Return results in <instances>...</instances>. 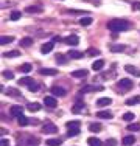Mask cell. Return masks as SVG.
<instances>
[{"label": "cell", "mask_w": 140, "mask_h": 146, "mask_svg": "<svg viewBox=\"0 0 140 146\" xmlns=\"http://www.w3.org/2000/svg\"><path fill=\"white\" fill-rule=\"evenodd\" d=\"M107 28L114 33H120V31H126L129 28V22L125 19H112L107 22Z\"/></svg>", "instance_id": "cell-1"}, {"label": "cell", "mask_w": 140, "mask_h": 146, "mask_svg": "<svg viewBox=\"0 0 140 146\" xmlns=\"http://www.w3.org/2000/svg\"><path fill=\"white\" fill-rule=\"evenodd\" d=\"M132 81L131 79H126V78H123V79H120V81L117 82V87L120 89V90H123V92H126V90H131L132 89Z\"/></svg>", "instance_id": "cell-2"}, {"label": "cell", "mask_w": 140, "mask_h": 146, "mask_svg": "<svg viewBox=\"0 0 140 146\" xmlns=\"http://www.w3.org/2000/svg\"><path fill=\"white\" fill-rule=\"evenodd\" d=\"M9 115L14 117V118H19L23 115V107L22 106H11V109H9Z\"/></svg>", "instance_id": "cell-3"}, {"label": "cell", "mask_w": 140, "mask_h": 146, "mask_svg": "<svg viewBox=\"0 0 140 146\" xmlns=\"http://www.w3.org/2000/svg\"><path fill=\"white\" fill-rule=\"evenodd\" d=\"M50 92H51V95L53 96H65L67 95V92H65V89H62V87H59V86H53V87L50 89Z\"/></svg>", "instance_id": "cell-4"}, {"label": "cell", "mask_w": 140, "mask_h": 146, "mask_svg": "<svg viewBox=\"0 0 140 146\" xmlns=\"http://www.w3.org/2000/svg\"><path fill=\"white\" fill-rule=\"evenodd\" d=\"M42 132H44V134H56V132H58V127H56L53 123H45L44 126H42Z\"/></svg>", "instance_id": "cell-5"}, {"label": "cell", "mask_w": 140, "mask_h": 146, "mask_svg": "<svg viewBox=\"0 0 140 146\" xmlns=\"http://www.w3.org/2000/svg\"><path fill=\"white\" fill-rule=\"evenodd\" d=\"M44 104L48 107V109H55V107L58 106V101H56L55 96H45V98H44Z\"/></svg>", "instance_id": "cell-6"}, {"label": "cell", "mask_w": 140, "mask_h": 146, "mask_svg": "<svg viewBox=\"0 0 140 146\" xmlns=\"http://www.w3.org/2000/svg\"><path fill=\"white\" fill-rule=\"evenodd\" d=\"M64 42L67 44V45H78V44H79V37L75 36V34H72V36H67V37H65Z\"/></svg>", "instance_id": "cell-7"}, {"label": "cell", "mask_w": 140, "mask_h": 146, "mask_svg": "<svg viewBox=\"0 0 140 146\" xmlns=\"http://www.w3.org/2000/svg\"><path fill=\"white\" fill-rule=\"evenodd\" d=\"M87 75H89V72H87L86 68H79V70H73L72 72L73 78H86Z\"/></svg>", "instance_id": "cell-8"}, {"label": "cell", "mask_w": 140, "mask_h": 146, "mask_svg": "<svg viewBox=\"0 0 140 146\" xmlns=\"http://www.w3.org/2000/svg\"><path fill=\"white\" fill-rule=\"evenodd\" d=\"M109 104H112V100L107 98V96L97 100V106H98V107H106V106H109Z\"/></svg>", "instance_id": "cell-9"}, {"label": "cell", "mask_w": 140, "mask_h": 146, "mask_svg": "<svg viewBox=\"0 0 140 146\" xmlns=\"http://www.w3.org/2000/svg\"><path fill=\"white\" fill-rule=\"evenodd\" d=\"M39 73L45 76H55V75H58V70L56 68H41Z\"/></svg>", "instance_id": "cell-10"}, {"label": "cell", "mask_w": 140, "mask_h": 146, "mask_svg": "<svg viewBox=\"0 0 140 146\" xmlns=\"http://www.w3.org/2000/svg\"><path fill=\"white\" fill-rule=\"evenodd\" d=\"M125 70L128 72V73H131V75L139 76V78H140V68L134 67V65H126V67H125Z\"/></svg>", "instance_id": "cell-11"}, {"label": "cell", "mask_w": 140, "mask_h": 146, "mask_svg": "<svg viewBox=\"0 0 140 146\" xmlns=\"http://www.w3.org/2000/svg\"><path fill=\"white\" fill-rule=\"evenodd\" d=\"M87 145H89V146H104V145H103V141H101L100 138H97V137H90V138H87Z\"/></svg>", "instance_id": "cell-12"}, {"label": "cell", "mask_w": 140, "mask_h": 146, "mask_svg": "<svg viewBox=\"0 0 140 146\" xmlns=\"http://www.w3.org/2000/svg\"><path fill=\"white\" fill-rule=\"evenodd\" d=\"M44 9H42V6H36V5H31V6H27L25 8V13H31V14H34V13H42Z\"/></svg>", "instance_id": "cell-13"}, {"label": "cell", "mask_w": 140, "mask_h": 146, "mask_svg": "<svg viewBox=\"0 0 140 146\" xmlns=\"http://www.w3.org/2000/svg\"><path fill=\"white\" fill-rule=\"evenodd\" d=\"M84 109H86V104L81 103V101H78L76 104H73L72 112H73V113H79V112H81V110H84Z\"/></svg>", "instance_id": "cell-14"}, {"label": "cell", "mask_w": 140, "mask_h": 146, "mask_svg": "<svg viewBox=\"0 0 140 146\" xmlns=\"http://www.w3.org/2000/svg\"><path fill=\"white\" fill-rule=\"evenodd\" d=\"M53 47H55V42H47V44H44L41 47V51L44 54H47V53H50V51L53 50Z\"/></svg>", "instance_id": "cell-15"}, {"label": "cell", "mask_w": 140, "mask_h": 146, "mask_svg": "<svg viewBox=\"0 0 140 146\" xmlns=\"http://www.w3.org/2000/svg\"><path fill=\"white\" fill-rule=\"evenodd\" d=\"M109 50L114 51V53H121V51H125V45H121V44H111Z\"/></svg>", "instance_id": "cell-16"}, {"label": "cell", "mask_w": 140, "mask_h": 146, "mask_svg": "<svg viewBox=\"0 0 140 146\" xmlns=\"http://www.w3.org/2000/svg\"><path fill=\"white\" fill-rule=\"evenodd\" d=\"M98 90H103V87L101 86H86V87L81 89V92L86 93V92H98Z\"/></svg>", "instance_id": "cell-17"}, {"label": "cell", "mask_w": 140, "mask_h": 146, "mask_svg": "<svg viewBox=\"0 0 140 146\" xmlns=\"http://www.w3.org/2000/svg\"><path fill=\"white\" fill-rule=\"evenodd\" d=\"M97 117L101 118V120H109V118H112V112H109V110H100L97 113Z\"/></svg>", "instance_id": "cell-18"}, {"label": "cell", "mask_w": 140, "mask_h": 146, "mask_svg": "<svg viewBox=\"0 0 140 146\" xmlns=\"http://www.w3.org/2000/svg\"><path fill=\"white\" fill-rule=\"evenodd\" d=\"M19 44H20V47L28 48V47H31V45H33V39H31V37H22Z\"/></svg>", "instance_id": "cell-19"}, {"label": "cell", "mask_w": 140, "mask_h": 146, "mask_svg": "<svg viewBox=\"0 0 140 146\" xmlns=\"http://www.w3.org/2000/svg\"><path fill=\"white\" fill-rule=\"evenodd\" d=\"M140 103V95H135V96H132V98H128L126 100V106H135V104H139Z\"/></svg>", "instance_id": "cell-20"}, {"label": "cell", "mask_w": 140, "mask_h": 146, "mask_svg": "<svg viewBox=\"0 0 140 146\" xmlns=\"http://www.w3.org/2000/svg\"><path fill=\"white\" fill-rule=\"evenodd\" d=\"M41 104L39 103H28L27 104V109L30 110V112H37V110H41Z\"/></svg>", "instance_id": "cell-21"}, {"label": "cell", "mask_w": 140, "mask_h": 146, "mask_svg": "<svg viewBox=\"0 0 140 146\" xmlns=\"http://www.w3.org/2000/svg\"><path fill=\"white\" fill-rule=\"evenodd\" d=\"M103 67H104V61L103 59H98V61H95L92 64V68L95 72H100V70H103Z\"/></svg>", "instance_id": "cell-22"}, {"label": "cell", "mask_w": 140, "mask_h": 146, "mask_svg": "<svg viewBox=\"0 0 140 146\" xmlns=\"http://www.w3.org/2000/svg\"><path fill=\"white\" fill-rule=\"evenodd\" d=\"M47 145L48 146H61L62 145V140H61V138H48Z\"/></svg>", "instance_id": "cell-23"}, {"label": "cell", "mask_w": 140, "mask_h": 146, "mask_svg": "<svg viewBox=\"0 0 140 146\" xmlns=\"http://www.w3.org/2000/svg\"><path fill=\"white\" fill-rule=\"evenodd\" d=\"M67 54H69V58H72V59H81L84 56L83 53H79V51H76V50H70Z\"/></svg>", "instance_id": "cell-24"}, {"label": "cell", "mask_w": 140, "mask_h": 146, "mask_svg": "<svg viewBox=\"0 0 140 146\" xmlns=\"http://www.w3.org/2000/svg\"><path fill=\"white\" fill-rule=\"evenodd\" d=\"M135 141V137H132V135H128V137L123 138V146H132Z\"/></svg>", "instance_id": "cell-25"}, {"label": "cell", "mask_w": 140, "mask_h": 146, "mask_svg": "<svg viewBox=\"0 0 140 146\" xmlns=\"http://www.w3.org/2000/svg\"><path fill=\"white\" fill-rule=\"evenodd\" d=\"M33 81H34V79L30 78V76H23L22 79H19V84H22V86H30Z\"/></svg>", "instance_id": "cell-26"}, {"label": "cell", "mask_w": 140, "mask_h": 146, "mask_svg": "<svg viewBox=\"0 0 140 146\" xmlns=\"http://www.w3.org/2000/svg\"><path fill=\"white\" fill-rule=\"evenodd\" d=\"M126 129L131 131V132H139V131H140V124H139V123H129Z\"/></svg>", "instance_id": "cell-27"}, {"label": "cell", "mask_w": 140, "mask_h": 146, "mask_svg": "<svg viewBox=\"0 0 140 146\" xmlns=\"http://www.w3.org/2000/svg\"><path fill=\"white\" fill-rule=\"evenodd\" d=\"M79 124H81V123L75 120V121H67V124H65V126H67L69 129H79Z\"/></svg>", "instance_id": "cell-28"}, {"label": "cell", "mask_w": 140, "mask_h": 146, "mask_svg": "<svg viewBox=\"0 0 140 146\" xmlns=\"http://www.w3.org/2000/svg\"><path fill=\"white\" fill-rule=\"evenodd\" d=\"M89 131H90V132H100V131H101V124H100V123H90Z\"/></svg>", "instance_id": "cell-29"}, {"label": "cell", "mask_w": 140, "mask_h": 146, "mask_svg": "<svg viewBox=\"0 0 140 146\" xmlns=\"http://www.w3.org/2000/svg\"><path fill=\"white\" fill-rule=\"evenodd\" d=\"M90 23H92V17H81L79 19V25H83V27H87Z\"/></svg>", "instance_id": "cell-30"}, {"label": "cell", "mask_w": 140, "mask_h": 146, "mask_svg": "<svg viewBox=\"0 0 140 146\" xmlns=\"http://www.w3.org/2000/svg\"><path fill=\"white\" fill-rule=\"evenodd\" d=\"M13 40H14L13 36H2V39H0V44H2V45H6V44H9V42H13Z\"/></svg>", "instance_id": "cell-31"}, {"label": "cell", "mask_w": 140, "mask_h": 146, "mask_svg": "<svg viewBox=\"0 0 140 146\" xmlns=\"http://www.w3.org/2000/svg\"><path fill=\"white\" fill-rule=\"evenodd\" d=\"M84 54H86V56H97V54H100V50H97V48H89Z\"/></svg>", "instance_id": "cell-32"}, {"label": "cell", "mask_w": 140, "mask_h": 146, "mask_svg": "<svg viewBox=\"0 0 140 146\" xmlns=\"http://www.w3.org/2000/svg\"><path fill=\"white\" fill-rule=\"evenodd\" d=\"M20 17H22V13L20 11H13L11 14H9V19L11 20H19Z\"/></svg>", "instance_id": "cell-33"}, {"label": "cell", "mask_w": 140, "mask_h": 146, "mask_svg": "<svg viewBox=\"0 0 140 146\" xmlns=\"http://www.w3.org/2000/svg\"><path fill=\"white\" fill-rule=\"evenodd\" d=\"M134 117H135V115H134L132 112H126V113H123V120H125V121H128V123L134 120Z\"/></svg>", "instance_id": "cell-34"}, {"label": "cell", "mask_w": 140, "mask_h": 146, "mask_svg": "<svg viewBox=\"0 0 140 146\" xmlns=\"http://www.w3.org/2000/svg\"><path fill=\"white\" fill-rule=\"evenodd\" d=\"M2 76H3L5 79H13V78H14V73H13L11 70H5V72L2 73Z\"/></svg>", "instance_id": "cell-35"}, {"label": "cell", "mask_w": 140, "mask_h": 146, "mask_svg": "<svg viewBox=\"0 0 140 146\" xmlns=\"http://www.w3.org/2000/svg\"><path fill=\"white\" fill-rule=\"evenodd\" d=\"M28 89H30V92H37V90H39V84H37L36 81H33L30 86H28Z\"/></svg>", "instance_id": "cell-36"}, {"label": "cell", "mask_w": 140, "mask_h": 146, "mask_svg": "<svg viewBox=\"0 0 140 146\" xmlns=\"http://www.w3.org/2000/svg\"><path fill=\"white\" fill-rule=\"evenodd\" d=\"M19 54H20V53H19L17 50H13V51H6L5 56H6V58H17Z\"/></svg>", "instance_id": "cell-37"}, {"label": "cell", "mask_w": 140, "mask_h": 146, "mask_svg": "<svg viewBox=\"0 0 140 146\" xmlns=\"http://www.w3.org/2000/svg\"><path fill=\"white\" fill-rule=\"evenodd\" d=\"M17 121H19V126H27V124H28V118L23 117V115L17 118Z\"/></svg>", "instance_id": "cell-38"}, {"label": "cell", "mask_w": 140, "mask_h": 146, "mask_svg": "<svg viewBox=\"0 0 140 146\" xmlns=\"http://www.w3.org/2000/svg\"><path fill=\"white\" fill-rule=\"evenodd\" d=\"M31 68H33V67H31V64H22V65H20V70H22L23 73L31 72Z\"/></svg>", "instance_id": "cell-39"}, {"label": "cell", "mask_w": 140, "mask_h": 146, "mask_svg": "<svg viewBox=\"0 0 140 146\" xmlns=\"http://www.w3.org/2000/svg\"><path fill=\"white\" fill-rule=\"evenodd\" d=\"M117 140L115 138H109V140H106V143H104V146H117Z\"/></svg>", "instance_id": "cell-40"}, {"label": "cell", "mask_w": 140, "mask_h": 146, "mask_svg": "<svg viewBox=\"0 0 140 146\" xmlns=\"http://www.w3.org/2000/svg\"><path fill=\"white\" fill-rule=\"evenodd\" d=\"M79 134V129H70L67 132V137H75V135H78Z\"/></svg>", "instance_id": "cell-41"}, {"label": "cell", "mask_w": 140, "mask_h": 146, "mask_svg": "<svg viewBox=\"0 0 140 146\" xmlns=\"http://www.w3.org/2000/svg\"><path fill=\"white\" fill-rule=\"evenodd\" d=\"M132 9H134V11H135V9L140 11V2H134V3H132Z\"/></svg>", "instance_id": "cell-42"}, {"label": "cell", "mask_w": 140, "mask_h": 146, "mask_svg": "<svg viewBox=\"0 0 140 146\" xmlns=\"http://www.w3.org/2000/svg\"><path fill=\"white\" fill-rule=\"evenodd\" d=\"M56 61H58V62H62V64H64V62L67 61V59H65L64 56H56Z\"/></svg>", "instance_id": "cell-43"}, {"label": "cell", "mask_w": 140, "mask_h": 146, "mask_svg": "<svg viewBox=\"0 0 140 146\" xmlns=\"http://www.w3.org/2000/svg\"><path fill=\"white\" fill-rule=\"evenodd\" d=\"M16 92H17L16 89H9V90H8V92H6V93H8V95H19V93H16Z\"/></svg>", "instance_id": "cell-44"}, {"label": "cell", "mask_w": 140, "mask_h": 146, "mask_svg": "<svg viewBox=\"0 0 140 146\" xmlns=\"http://www.w3.org/2000/svg\"><path fill=\"white\" fill-rule=\"evenodd\" d=\"M9 143H8V140L6 138H2V146H8Z\"/></svg>", "instance_id": "cell-45"}]
</instances>
